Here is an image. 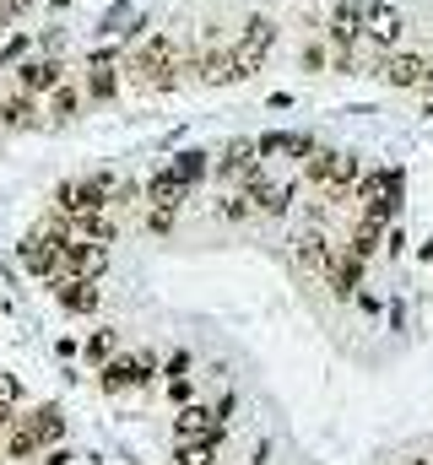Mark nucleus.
I'll use <instances>...</instances> for the list:
<instances>
[{
	"mask_svg": "<svg viewBox=\"0 0 433 465\" xmlns=\"http://www.w3.org/2000/svg\"><path fill=\"white\" fill-rule=\"evenodd\" d=\"M412 465H428V460H412Z\"/></svg>",
	"mask_w": 433,
	"mask_h": 465,
	"instance_id": "nucleus-31",
	"label": "nucleus"
},
{
	"mask_svg": "<svg viewBox=\"0 0 433 465\" xmlns=\"http://www.w3.org/2000/svg\"><path fill=\"white\" fill-rule=\"evenodd\" d=\"M222 428H227V422H222V417H216V411H206V406H196V401H190V406H179V422H174V439H179V444H222Z\"/></svg>",
	"mask_w": 433,
	"mask_h": 465,
	"instance_id": "nucleus-4",
	"label": "nucleus"
},
{
	"mask_svg": "<svg viewBox=\"0 0 433 465\" xmlns=\"http://www.w3.org/2000/svg\"><path fill=\"white\" fill-rule=\"evenodd\" d=\"M174 173H179V179L196 190V184H201V173H206V152H185V157L174 163Z\"/></svg>",
	"mask_w": 433,
	"mask_h": 465,
	"instance_id": "nucleus-21",
	"label": "nucleus"
},
{
	"mask_svg": "<svg viewBox=\"0 0 433 465\" xmlns=\"http://www.w3.org/2000/svg\"><path fill=\"white\" fill-rule=\"evenodd\" d=\"M271 44H277V27H271L266 16H249V22H244V33H238V44L227 49V54H233V82H244V76H255V71L266 65V54H271Z\"/></svg>",
	"mask_w": 433,
	"mask_h": 465,
	"instance_id": "nucleus-1",
	"label": "nucleus"
},
{
	"mask_svg": "<svg viewBox=\"0 0 433 465\" xmlns=\"http://www.w3.org/2000/svg\"><path fill=\"white\" fill-rule=\"evenodd\" d=\"M357 201H363V217L390 223L396 206H401V173H396V168H374V173H363V179H357Z\"/></svg>",
	"mask_w": 433,
	"mask_h": 465,
	"instance_id": "nucleus-2",
	"label": "nucleus"
},
{
	"mask_svg": "<svg viewBox=\"0 0 433 465\" xmlns=\"http://www.w3.org/2000/svg\"><path fill=\"white\" fill-rule=\"evenodd\" d=\"M27 5H33V0H0V16H22Z\"/></svg>",
	"mask_w": 433,
	"mask_h": 465,
	"instance_id": "nucleus-29",
	"label": "nucleus"
},
{
	"mask_svg": "<svg viewBox=\"0 0 433 465\" xmlns=\"http://www.w3.org/2000/svg\"><path fill=\"white\" fill-rule=\"evenodd\" d=\"M65 82V60L60 54H44V60H22L16 65V87L33 98V93H55Z\"/></svg>",
	"mask_w": 433,
	"mask_h": 465,
	"instance_id": "nucleus-6",
	"label": "nucleus"
},
{
	"mask_svg": "<svg viewBox=\"0 0 433 465\" xmlns=\"http://www.w3.org/2000/svg\"><path fill=\"white\" fill-rule=\"evenodd\" d=\"M0 455H5V460H33V455H44V439L33 433L27 417H11V428L0 433Z\"/></svg>",
	"mask_w": 433,
	"mask_h": 465,
	"instance_id": "nucleus-10",
	"label": "nucleus"
},
{
	"mask_svg": "<svg viewBox=\"0 0 433 465\" xmlns=\"http://www.w3.org/2000/svg\"><path fill=\"white\" fill-rule=\"evenodd\" d=\"M255 168H260V141H233L216 157V173L222 179H255Z\"/></svg>",
	"mask_w": 433,
	"mask_h": 465,
	"instance_id": "nucleus-11",
	"label": "nucleus"
},
{
	"mask_svg": "<svg viewBox=\"0 0 433 465\" xmlns=\"http://www.w3.org/2000/svg\"><path fill=\"white\" fill-rule=\"evenodd\" d=\"M179 465H212V444H179Z\"/></svg>",
	"mask_w": 433,
	"mask_h": 465,
	"instance_id": "nucleus-27",
	"label": "nucleus"
},
{
	"mask_svg": "<svg viewBox=\"0 0 433 465\" xmlns=\"http://www.w3.org/2000/svg\"><path fill=\"white\" fill-rule=\"evenodd\" d=\"M27 422H33V433H38V439H44V450H55V444H60V439H65V417H60V411H55V406H38V411H33V417H27Z\"/></svg>",
	"mask_w": 433,
	"mask_h": 465,
	"instance_id": "nucleus-18",
	"label": "nucleus"
},
{
	"mask_svg": "<svg viewBox=\"0 0 433 465\" xmlns=\"http://www.w3.org/2000/svg\"><path fill=\"white\" fill-rule=\"evenodd\" d=\"M49 114H55V119H71V114H76V93H71L65 82L49 93Z\"/></svg>",
	"mask_w": 433,
	"mask_h": 465,
	"instance_id": "nucleus-24",
	"label": "nucleus"
},
{
	"mask_svg": "<svg viewBox=\"0 0 433 465\" xmlns=\"http://www.w3.org/2000/svg\"><path fill=\"white\" fill-rule=\"evenodd\" d=\"M49 287H55V298H60L71 314H93L98 298H104V292H98V276H60V282H49Z\"/></svg>",
	"mask_w": 433,
	"mask_h": 465,
	"instance_id": "nucleus-9",
	"label": "nucleus"
},
{
	"mask_svg": "<svg viewBox=\"0 0 433 465\" xmlns=\"http://www.w3.org/2000/svg\"><path fill=\"white\" fill-rule=\"evenodd\" d=\"M114 347H119V336H114V331H93V336H87V357H93V362H108Z\"/></svg>",
	"mask_w": 433,
	"mask_h": 465,
	"instance_id": "nucleus-23",
	"label": "nucleus"
},
{
	"mask_svg": "<svg viewBox=\"0 0 433 465\" xmlns=\"http://www.w3.org/2000/svg\"><path fill=\"white\" fill-rule=\"evenodd\" d=\"M428 60H418V54H390L385 60V82H396V87H423L428 82Z\"/></svg>",
	"mask_w": 433,
	"mask_h": 465,
	"instance_id": "nucleus-13",
	"label": "nucleus"
},
{
	"mask_svg": "<svg viewBox=\"0 0 433 465\" xmlns=\"http://www.w3.org/2000/svg\"><path fill=\"white\" fill-rule=\"evenodd\" d=\"M87 93H93V98H114V93H119V76H114V65H108L104 49L87 54Z\"/></svg>",
	"mask_w": 433,
	"mask_h": 465,
	"instance_id": "nucleus-17",
	"label": "nucleus"
},
{
	"mask_svg": "<svg viewBox=\"0 0 433 465\" xmlns=\"http://www.w3.org/2000/svg\"><path fill=\"white\" fill-rule=\"evenodd\" d=\"M325 276H330V287H336V298H352V292L363 287V260H357V254L347 249L341 260H330V271H325Z\"/></svg>",
	"mask_w": 433,
	"mask_h": 465,
	"instance_id": "nucleus-15",
	"label": "nucleus"
},
{
	"mask_svg": "<svg viewBox=\"0 0 433 465\" xmlns=\"http://www.w3.org/2000/svg\"><path fill=\"white\" fill-rule=\"evenodd\" d=\"M363 27H368V5H363V0H341V5L330 11V27H325V33H330L336 49H352V44L363 38Z\"/></svg>",
	"mask_w": 433,
	"mask_h": 465,
	"instance_id": "nucleus-7",
	"label": "nucleus"
},
{
	"mask_svg": "<svg viewBox=\"0 0 433 465\" xmlns=\"http://www.w3.org/2000/svg\"><path fill=\"white\" fill-rule=\"evenodd\" d=\"M249 212H255V206H249V195H227V201H222V217H227V223H244Z\"/></svg>",
	"mask_w": 433,
	"mask_h": 465,
	"instance_id": "nucleus-26",
	"label": "nucleus"
},
{
	"mask_svg": "<svg viewBox=\"0 0 433 465\" xmlns=\"http://www.w3.org/2000/svg\"><path fill=\"white\" fill-rule=\"evenodd\" d=\"M190 384H196L190 357H174V362H168V395H174V406H190Z\"/></svg>",
	"mask_w": 433,
	"mask_h": 465,
	"instance_id": "nucleus-19",
	"label": "nucleus"
},
{
	"mask_svg": "<svg viewBox=\"0 0 433 465\" xmlns=\"http://www.w3.org/2000/svg\"><path fill=\"white\" fill-rule=\"evenodd\" d=\"M304 65H309V71H320V65H325V49H320V44H309V49H304Z\"/></svg>",
	"mask_w": 433,
	"mask_h": 465,
	"instance_id": "nucleus-28",
	"label": "nucleus"
},
{
	"mask_svg": "<svg viewBox=\"0 0 433 465\" xmlns=\"http://www.w3.org/2000/svg\"><path fill=\"white\" fill-rule=\"evenodd\" d=\"M108 195H114V184H108L104 173H93V179H71V184H60V190H55V212H60V217L104 212Z\"/></svg>",
	"mask_w": 433,
	"mask_h": 465,
	"instance_id": "nucleus-3",
	"label": "nucleus"
},
{
	"mask_svg": "<svg viewBox=\"0 0 433 465\" xmlns=\"http://www.w3.org/2000/svg\"><path fill=\"white\" fill-rule=\"evenodd\" d=\"M185 195H190V184H185L174 168H163V173L146 184V201H152V206H168V212H179V206H185Z\"/></svg>",
	"mask_w": 433,
	"mask_h": 465,
	"instance_id": "nucleus-12",
	"label": "nucleus"
},
{
	"mask_svg": "<svg viewBox=\"0 0 433 465\" xmlns=\"http://www.w3.org/2000/svg\"><path fill=\"white\" fill-rule=\"evenodd\" d=\"M287 201H293V184H266V179H249V206H255V212L282 217V212H287Z\"/></svg>",
	"mask_w": 433,
	"mask_h": 465,
	"instance_id": "nucleus-14",
	"label": "nucleus"
},
{
	"mask_svg": "<svg viewBox=\"0 0 433 465\" xmlns=\"http://www.w3.org/2000/svg\"><path fill=\"white\" fill-rule=\"evenodd\" d=\"M0 119H5V124H27V119H33V98H27V93L0 98Z\"/></svg>",
	"mask_w": 433,
	"mask_h": 465,
	"instance_id": "nucleus-22",
	"label": "nucleus"
},
{
	"mask_svg": "<svg viewBox=\"0 0 433 465\" xmlns=\"http://www.w3.org/2000/svg\"><path fill=\"white\" fill-rule=\"evenodd\" d=\"M330 260H336V254H330V243H325V232L320 228H309L304 232V238H298V271H330Z\"/></svg>",
	"mask_w": 433,
	"mask_h": 465,
	"instance_id": "nucleus-16",
	"label": "nucleus"
},
{
	"mask_svg": "<svg viewBox=\"0 0 433 465\" xmlns=\"http://www.w3.org/2000/svg\"><path fill=\"white\" fill-rule=\"evenodd\" d=\"M22 54H27V33H11L0 44V65H22Z\"/></svg>",
	"mask_w": 433,
	"mask_h": 465,
	"instance_id": "nucleus-25",
	"label": "nucleus"
},
{
	"mask_svg": "<svg viewBox=\"0 0 433 465\" xmlns=\"http://www.w3.org/2000/svg\"><path fill=\"white\" fill-rule=\"evenodd\" d=\"M157 373V351H136V357H114L104 368V390H136Z\"/></svg>",
	"mask_w": 433,
	"mask_h": 465,
	"instance_id": "nucleus-5",
	"label": "nucleus"
},
{
	"mask_svg": "<svg viewBox=\"0 0 433 465\" xmlns=\"http://www.w3.org/2000/svg\"><path fill=\"white\" fill-rule=\"evenodd\" d=\"M379 238H385V223H379V217H363L357 232H352V254H357V260H368V254L379 249Z\"/></svg>",
	"mask_w": 433,
	"mask_h": 465,
	"instance_id": "nucleus-20",
	"label": "nucleus"
},
{
	"mask_svg": "<svg viewBox=\"0 0 433 465\" xmlns=\"http://www.w3.org/2000/svg\"><path fill=\"white\" fill-rule=\"evenodd\" d=\"M423 87H433V71H428V82H423Z\"/></svg>",
	"mask_w": 433,
	"mask_h": 465,
	"instance_id": "nucleus-30",
	"label": "nucleus"
},
{
	"mask_svg": "<svg viewBox=\"0 0 433 465\" xmlns=\"http://www.w3.org/2000/svg\"><path fill=\"white\" fill-rule=\"evenodd\" d=\"M363 5H368V27H363V38L379 44V49H396V44H401V27H407L401 11H396L390 0H363Z\"/></svg>",
	"mask_w": 433,
	"mask_h": 465,
	"instance_id": "nucleus-8",
	"label": "nucleus"
}]
</instances>
